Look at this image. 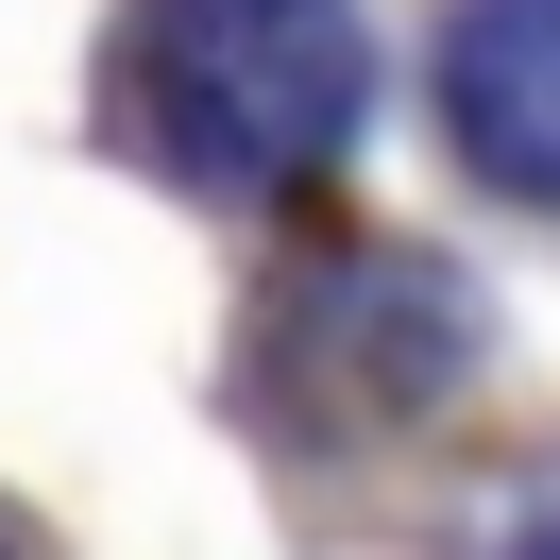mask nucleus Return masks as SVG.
<instances>
[{"instance_id":"2","label":"nucleus","mask_w":560,"mask_h":560,"mask_svg":"<svg viewBox=\"0 0 560 560\" xmlns=\"http://www.w3.org/2000/svg\"><path fill=\"white\" fill-rule=\"evenodd\" d=\"M442 137L476 187L560 205V0H458L442 18Z\"/></svg>"},{"instance_id":"1","label":"nucleus","mask_w":560,"mask_h":560,"mask_svg":"<svg viewBox=\"0 0 560 560\" xmlns=\"http://www.w3.org/2000/svg\"><path fill=\"white\" fill-rule=\"evenodd\" d=\"M119 103L187 187H306L374 103L357 0H137Z\"/></svg>"},{"instance_id":"3","label":"nucleus","mask_w":560,"mask_h":560,"mask_svg":"<svg viewBox=\"0 0 560 560\" xmlns=\"http://www.w3.org/2000/svg\"><path fill=\"white\" fill-rule=\"evenodd\" d=\"M0 560H18V544H0Z\"/></svg>"}]
</instances>
